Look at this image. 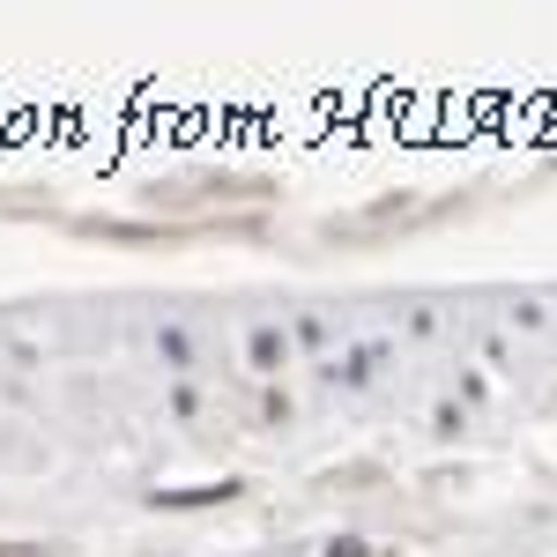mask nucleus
Instances as JSON below:
<instances>
[{"instance_id": "f257e3e1", "label": "nucleus", "mask_w": 557, "mask_h": 557, "mask_svg": "<svg viewBox=\"0 0 557 557\" xmlns=\"http://www.w3.org/2000/svg\"><path fill=\"white\" fill-rule=\"evenodd\" d=\"M327 557H364V543H335V550H327Z\"/></svg>"}]
</instances>
